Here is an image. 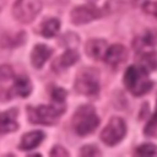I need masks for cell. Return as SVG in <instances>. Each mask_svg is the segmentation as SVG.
Masks as SVG:
<instances>
[{"instance_id":"cell-23","label":"cell","mask_w":157,"mask_h":157,"mask_svg":"<svg viewBox=\"0 0 157 157\" xmlns=\"http://www.w3.org/2000/svg\"><path fill=\"white\" fill-rule=\"evenodd\" d=\"M50 156H55V157H64V156H69V152L63 147V146H54L53 150L50 151Z\"/></svg>"},{"instance_id":"cell-17","label":"cell","mask_w":157,"mask_h":157,"mask_svg":"<svg viewBox=\"0 0 157 157\" xmlns=\"http://www.w3.org/2000/svg\"><path fill=\"white\" fill-rule=\"evenodd\" d=\"M135 155L139 156H157V146L153 144H142L135 150Z\"/></svg>"},{"instance_id":"cell-12","label":"cell","mask_w":157,"mask_h":157,"mask_svg":"<svg viewBox=\"0 0 157 157\" xmlns=\"http://www.w3.org/2000/svg\"><path fill=\"white\" fill-rule=\"evenodd\" d=\"M108 48V44L104 39H90L86 43V53L93 59H102Z\"/></svg>"},{"instance_id":"cell-20","label":"cell","mask_w":157,"mask_h":157,"mask_svg":"<svg viewBox=\"0 0 157 157\" xmlns=\"http://www.w3.org/2000/svg\"><path fill=\"white\" fill-rule=\"evenodd\" d=\"M156 131H157V103H156V112H155L153 117L151 118V120L148 121V124L146 125L145 134L146 135H155Z\"/></svg>"},{"instance_id":"cell-11","label":"cell","mask_w":157,"mask_h":157,"mask_svg":"<svg viewBox=\"0 0 157 157\" xmlns=\"http://www.w3.org/2000/svg\"><path fill=\"white\" fill-rule=\"evenodd\" d=\"M44 132L42 130H34L25 134L21 137V141L18 144V148L22 151H28L32 148H36L40 142L44 140Z\"/></svg>"},{"instance_id":"cell-18","label":"cell","mask_w":157,"mask_h":157,"mask_svg":"<svg viewBox=\"0 0 157 157\" xmlns=\"http://www.w3.org/2000/svg\"><path fill=\"white\" fill-rule=\"evenodd\" d=\"M50 96H52V99H53L54 103L63 104L65 98H66V91L61 87H53V90L50 92Z\"/></svg>"},{"instance_id":"cell-15","label":"cell","mask_w":157,"mask_h":157,"mask_svg":"<svg viewBox=\"0 0 157 157\" xmlns=\"http://www.w3.org/2000/svg\"><path fill=\"white\" fill-rule=\"evenodd\" d=\"M59 28H60V21L58 18L52 17V18H48L44 22H42L40 34L47 38H50V37H54L59 32Z\"/></svg>"},{"instance_id":"cell-4","label":"cell","mask_w":157,"mask_h":157,"mask_svg":"<svg viewBox=\"0 0 157 157\" xmlns=\"http://www.w3.org/2000/svg\"><path fill=\"white\" fill-rule=\"evenodd\" d=\"M75 91L83 96H96L99 92V74L92 67H83L76 76Z\"/></svg>"},{"instance_id":"cell-1","label":"cell","mask_w":157,"mask_h":157,"mask_svg":"<svg viewBox=\"0 0 157 157\" xmlns=\"http://www.w3.org/2000/svg\"><path fill=\"white\" fill-rule=\"evenodd\" d=\"M124 85L134 96H142L153 86L152 81L148 78V71L141 65H131L126 69L124 74Z\"/></svg>"},{"instance_id":"cell-19","label":"cell","mask_w":157,"mask_h":157,"mask_svg":"<svg viewBox=\"0 0 157 157\" xmlns=\"http://www.w3.org/2000/svg\"><path fill=\"white\" fill-rule=\"evenodd\" d=\"M15 76V72L10 65H0V81H6L10 80Z\"/></svg>"},{"instance_id":"cell-10","label":"cell","mask_w":157,"mask_h":157,"mask_svg":"<svg viewBox=\"0 0 157 157\" xmlns=\"http://www.w3.org/2000/svg\"><path fill=\"white\" fill-rule=\"evenodd\" d=\"M17 113L18 110L12 108L0 114V134H9L18 129V123L16 120Z\"/></svg>"},{"instance_id":"cell-3","label":"cell","mask_w":157,"mask_h":157,"mask_svg":"<svg viewBox=\"0 0 157 157\" xmlns=\"http://www.w3.org/2000/svg\"><path fill=\"white\" fill-rule=\"evenodd\" d=\"M65 112V107L63 104L55 103L52 105H38V107H27L28 120L33 124H43V125H53L55 124L60 115Z\"/></svg>"},{"instance_id":"cell-6","label":"cell","mask_w":157,"mask_h":157,"mask_svg":"<svg viewBox=\"0 0 157 157\" xmlns=\"http://www.w3.org/2000/svg\"><path fill=\"white\" fill-rule=\"evenodd\" d=\"M126 134L125 121L119 117H113L101 132V140L108 146H114L120 142Z\"/></svg>"},{"instance_id":"cell-5","label":"cell","mask_w":157,"mask_h":157,"mask_svg":"<svg viewBox=\"0 0 157 157\" xmlns=\"http://www.w3.org/2000/svg\"><path fill=\"white\" fill-rule=\"evenodd\" d=\"M40 10V0H16L12 6V15L18 22L29 23L38 16Z\"/></svg>"},{"instance_id":"cell-14","label":"cell","mask_w":157,"mask_h":157,"mask_svg":"<svg viewBox=\"0 0 157 157\" xmlns=\"http://www.w3.org/2000/svg\"><path fill=\"white\" fill-rule=\"evenodd\" d=\"M78 53L75 49H66L60 58H58V60L53 64V67L55 70H65L69 66H72L77 60H78Z\"/></svg>"},{"instance_id":"cell-8","label":"cell","mask_w":157,"mask_h":157,"mask_svg":"<svg viewBox=\"0 0 157 157\" xmlns=\"http://www.w3.org/2000/svg\"><path fill=\"white\" fill-rule=\"evenodd\" d=\"M128 55H129V52L123 44H113L107 48L103 59L105 60L107 64L115 67L121 65L128 59Z\"/></svg>"},{"instance_id":"cell-24","label":"cell","mask_w":157,"mask_h":157,"mask_svg":"<svg viewBox=\"0 0 157 157\" xmlns=\"http://www.w3.org/2000/svg\"><path fill=\"white\" fill-rule=\"evenodd\" d=\"M11 98V93L10 91H6L5 88L0 87V102H4V101H7Z\"/></svg>"},{"instance_id":"cell-25","label":"cell","mask_w":157,"mask_h":157,"mask_svg":"<svg viewBox=\"0 0 157 157\" xmlns=\"http://www.w3.org/2000/svg\"><path fill=\"white\" fill-rule=\"evenodd\" d=\"M91 1H94V0H91Z\"/></svg>"},{"instance_id":"cell-13","label":"cell","mask_w":157,"mask_h":157,"mask_svg":"<svg viewBox=\"0 0 157 157\" xmlns=\"http://www.w3.org/2000/svg\"><path fill=\"white\" fill-rule=\"evenodd\" d=\"M32 92V82L27 76H18L15 78V82L12 85V88L10 91L11 96H18V97H27Z\"/></svg>"},{"instance_id":"cell-9","label":"cell","mask_w":157,"mask_h":157,"mask_svg":"<svg viewBox=\"0 0 157 157\" xmlns=\"http://www.w3.org/2000/svg\"><path fill=\"white\" fill-rule=\"evenodd\" d=\"M53 49L45 44H36L31 53V63L36 69H42L45 61L52 56Z\"/></svg>"},{"instance_id":"cell-21","label":"cell","mask_w":157,"mask_h":157,"mask_svg":"<svg viewBox=\"0 0 157 157\" xmlns=\"http://www.w3.org/2000/svg\"><path fill=\"white\" fill-rule=\"evenodd\" d=\"M80 155L85 156V157L86 156H98V155H101V151L96 146H93V145H87V146H83L81 148Z\"/></svg>"},{"instance_id":"cell-16","label":"cell","mask_w":157,"mask_h":157,"mask_svg":"<svg viewBox=\"0 0 157 157\" xmlns=\"http://www.w3.org/2000/svg\"><path fill=\"white\" fill-rule=\"evenodd\" d=\"M141 66L146 70H156L157 69V53H146L141 58Z\"/></svg>"},{"instance_id":"cell-22","label":"cell","mask_w":157,"mask_h":157,"mask_svg":"<svg viewBox=\"0 0 157 157\" xmlns=\"http://www.w3.org/2000/svg\"><path fill=\"white\" fill-rule=\"evenodd\" d=\"M144 11L157 17V1H147L144 4Z\"/></svg>"},{"instance_id":"cell-2","label":"cell","mask_w":157,"mask_h":157,"mask_svg":"<svg viewBox=\"0 0 157 157\" xmlns=\"http://www.w3.org/2000/svg\"><path fill=\"white\" fill-rule=\"evenodd\" d=\"M99 125V118L92 105L85 104L77 108L72 118V126L77 135L86 136L96 130Z\"/></svg>"},{"instance_id":"cell-7","label":"cell","mask_w":157,"mask_h":157,"mask_svg":"<svg viewBox=\"0 0 157 157\" xmlns=\"http://www.w3.org/2000/svg\"><path fill=\"white\" fill-rule=\"evenodd\" d=\"M101 16V10L92 4L80 5L71 10L70 18L74 25H85Z\"/></svg>"}]
</instances>
